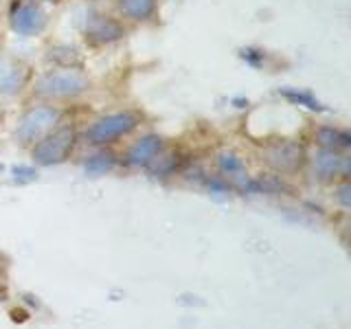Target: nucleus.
Wrapping results in <instances>:
<instances>
[{
    "label": "nucleus",
    "instance_id": "22",
    "mask_svg": "<svg viewBox=\"0 0 351 329\" xmlns=\"http://www.w3.org/2000/svg\"><path fill=\"white\" fill-rule=\"evenodd\" d=\"M0 171H3V164H0Z\"/></svg>",
    "mask_w": 351,
    "mask_h": 329
},
{
    "label": "nucleus",
    "instance_id": "23",
    "mask_svg": "<svg viewBox=\"0 0 351 329\" xmlns=\"http://www.w3.org/2000/svg\"><path fill=\"white\" fill-rule=\"evenodd\" d=\"M95 3H99V0H95Z\"/></svg>",
    "mask_w": 351,
    "mask_h": 329
},
{
    "label": "nucleus",
    "instance_id": "12",
    "mask_svg": "<svg viewBox=\"0 0 351 329\" xmlns=\"http://www.w3.org/2000/svg\"><path fill=\"white\" fill-rule=\"evenodd\" d=\"M217 171L222 173V178H230V180H239L241 175H246V162L244 158L239 156V154L230 151V149H224L217 154Z\"/></svg>",
    "mask_w": 351,
    "mask_h": 329
},
{
    "label": "nucleus",
    "instance_id": "7",
    "mask_svg": "<svg viewBox=\"0 0 351 329\" xmlns=\"http://www.w3.org/2000/svg\"><path fill=\"white\" fill-rule=\"evenodd\" d=\"M9 25L22 38L38 36L47 27V14L36 3H14L9 14Z\"/></svg>",
    "mask_w": 351,
    "mask_h": 329
},
{
    "label": "nucleus",
    "instance_id": "18",
    "mask_svg": "<svg viewBox=\"0 0 351 329\" xmlns=\"http://www.w3.org/2000/svg\"><path fill=\"white\" fill-rule=\"evenodd\" d=\"M11 175H14V182H18V184H27V182L38 180V171H36V167H31V164H16V167L11 169Z\"/></svg>",
    "mask_w": 351,
    "mask_h": 329
},
{
    "label": "nucleus",
    "instance_id": "2",
    "mask_svg": "<svg viewBox=\"0 0 351 329\" xmlns=\"http://www.w3.org/2000/svg\"><path fill=\"white\" fill-rule=\"evenodd\" d=\"M77 145V130L73 125H55L49 134H44L38 143H33L31 156L40 167H53L71 158Z\"/></svg>",
    "mask_w": 351,
    "mask_h": 329
},
{
    "label": "nucleus",
    "instance_id": "5",
    "mask_svg": "<svg viewBox=\"0 0 351 329\" xmlns=\"http://www.w3.org/2000/svg\"><path fill=\"white\" fill-rule=\"evenodd\" d=\"M261 158L277 173H294L307 162V151L303 143L281 138L268 143L261 151Z\"/></svg>",
    "mask_w": 351,
    "mask_h": 329
},
{
    "label": "nucleus",
    "instance_id": "4",
    "mask_svg": "<svg viewBox=\"0 0 351 329\" xmlns=\"http://www.w3.org/2000/svg\"><path fill=\"white\" fill-rule=\"evenodd\" d=\"M60 121H62V110L58 106H49V103L33 106L20 117L14 138L20 145H33V143H38L44 134H49Z\"/></svg>",
    "mask_w": 351,
    "mask_h": 329
},
{
    "label": "nucleus",
    "instance_id": "21",
    "mask_svg": "<svg viewBox=\"0 0 351 329\" xmlns=\"http://www.w3.org/2000/svg\"><path fill=\"white\" fill-rule=\"evenodd\" d=\"M7 301V290H5V285L0 283V303H5Z\"/></svg>",
    "mask_w": 351,
    "mask_h": 329
},
{
    "label": "nucleus",
    "instance_id": "16",
    "mask_svg": "<svg viewBox=\"0 0 351 329\" xmlns=\"http://www.w3.org/2000/svg\"><path fill=\"white\" fill-rule=\"evenodd\" d=\"M49 60L58 64L60 69H80V53H77L75 47H69V44L53 47L49 51Z\"/></svg>",
    "mask_w": 351,
    "mask_h": 329
},
{
    "label": "nucleus",
    "instance_id": "3",
    "mask_svg": "<svg viewBox=\"0 0 351 329\" xmlns=\"http://www.w3.org/2000/svg\"><path fill=\"white\" fill-rule=\"evenodd\" d=\"M138 123H141V117L136 112H130V110L99 117L84 130V141L88 145L106 147L110 143H117L119 138L132 134V132L138 127Z\"/></svg>",
    "mask_w": 351,
    "mask_h": 329
},
{
    "label": "nucleus",
    "instance_id": "9",
    "mask_svg": "<svg viewBox=\"0 0 351 329\" xmlns=\"http://www.w3.org/2000/svg\"><path fill=\"white\" fill-rule=\"evenodd\" d=\"M162 151H165V138L158 134H145L128 147L123 162L134 169H147Z\"/></svg>",
    "mask_w": 351,
    "mask_h": 329
},
{
    "label": "nucleus",
    "instance_id": "10",
    "mask_svg": "<svg viewBox=\"0 0 351 329\" xmlns=\"http://www.w3.org/2000/svg\"><path fill=\"white\" fill-rule=\"evenodd\" d=\"M29 82V69L18 60H0V93L18 95Z\"/></svg>",
    "mask_w": 351,
    "mask_h": 329
},
{
    "label": "nucleus",
    "instance_id": "8",
    "mask_svg": "<svg viewBox=\"0 0 351 329\" xmlns=\"http://www.w3.org/2000/svg\"><path fill=\"white\" fill-rule=\"evenodd\" d=\"M312 173L318 182H334L336 178H349V158L343 151L334 149H318L310 158Z\"/></svg>",
    "mask_w": 351,
    "mask_h": 329
},
{
    "label": "nucleus",
    "instance_id": "17",
    "mask_svg": "<svg viewBox=\"0 0 351 329\" xmlns=\"http://www.w3.org/2000/svg\"><path fill=\"white\" fill-rule=\"evenodd\" d=\"M178 164H180V158L176 156V154H158V158L149 164V171L154 175H160V178H167V175H173L178 171Z\"/></svg>",
    "mask_w": 351,
    "mask_h": 329
},
{
    "label": "nucleus",
    "instance_id": "13",
    "mask_svg": "<svg viewBox=\"0 0 351 329\" xmlns=\"http://www.w3.org/2000/svg\"><path fill=\"white\" fill-rule=\"evenodd\" d=\"M117 154L110 151L106 147L97 149L90 156H86L84 160V171L88 175H104V173H110L114 167H117Z\"/></svg>",
    "mask_w": 351,
    "mask_h": 329
},
{
    "label": "nucleus",
    "instance_id": "11",
    "mask_svg": "<svg viewBox=\"0 0 351 329\" xmlns=\"http://www.w3.org/2000/svg\"><path fill=\"white\" fill-rule=\"evenodd\" d=\"M314 141L318 143V147L334 151H345L351 147V134L336 125H318L314 130Z\"/></svg>",
    "mask_w": 351,
    "mask_h": 329
},
{
    "label": "nucleus",
    "instance_id": "14",
    "mask_svg": "<svg viewBox=\"0 0 351 329\" xmlns=\"http://www.w3.org/2000/svg\"><path fill=\"white\" fill-rule=\"evenodd\" d=\"M158 0H119V9L125 18L134 22H145L156 14Z\"/></svg>",
    "mask_w": 351,
    "mask_h": 329
},
{
    "label": "nucleus",
    "instance_id": "6",
    "mask_svg": "<svg viewBox=\"0 0 351 329\" xmlns=\"http://www.w3.org/2000/svg\"><path fill=\"white\" fill-rule=\"evenodd\" d=\"M125 36L123 22L106 14H88L84 22V38L95 47H108Z\"/></svg>",
    "mask_w": 351,
    "mask_h": 329
},
{
    "label": "nucleus",
    "instance_id": "1",
    "mask_svg": "<svg viewBox=\"0 0 351 329\" xmlns=\"http://www.w3.org/2000/svg\"><path fill=\"white\" fill-rule=\"evenodd\" d=\"M88 88L90 82L80 69H55L33 84V95L40 99H77L88 93Z\"/></svg>",
    "mask_w": 351,
    "mask_h": 329
},
{
    "label": "nucleus",
    "instance_id": "19",
    "mask_svg": "<svg viewBox=\"0 0 351 329\" xmlns=\"http://www.w3.org/2000/svg\"><path fill=\"white\" fill-rule=\"evenodd\" d=\"M336 197H338V202H340V206H343V208L351 206V186H349L347 180L336 189Z\"/></svg>",
    "mask_w": 351,
    "mask_h": 329
},
{
    "label": "nucleus",
    "instance_id": "20",
    "mask_svg": "<svg viewBox=\"0 0 351 329\" xmlns=\"http://www.w3.org/2000/svg\"><path fill=\"white\" fill-rule=\"evenodd\" d=\"M241 58H244L252 66H259L261 60H266V55H263V51H252V49H248V51L241 53Z\"/></svg>",
    "mask_w": 351,
    "mask_h": 329
},
{
    "label": "nucleus",
    "instance_id": "15",
    "mask_svg": "<svg viewBox=\"0 0 351 329\" xmlns=\"http://www.w3.org/2000/svg\"><path fill=\"white\" fill-rule=\"evenodd\" d=\"M279 93L294 106H303L307 110H312V112H325V106L312 93L303 90V88H281Z\"/></svg>",
    "mask_w": 351,
    "mask_h": 329
}]
</instances>
